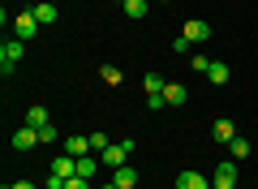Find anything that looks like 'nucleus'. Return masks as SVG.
<instances>
[{
    "mask_svg": "<svg viewBox=\"0 0 258 189\" xmlns=\"http://www.w3.org/2000/svg\"><path fill=\"white\" fill-rule=\"evenodd\" d=\"M112 180H116L120 189H134V185H138V172H134V168L125 163V168H116V172H112Z\"/></svg>",
    "mask_w": 258,
    "mask_h": 189,
    "instance_id": "f8f14e48",
    "label": "nucleus"
},
{
    "mask_svg": "<svg viewBox=\"0 0 258 189\" xmlns=\"http://www.w3.org/2000/svg\"><path fill=\"white\" fill-rule=\"evenodd\" d=\"M120 5H125V0H120Z\"/></svg>",
    "mask_w": 258,
    "mask_h": 189,
    "instance_id": "cd10ccee",
    "label": "nucleus"
},
{
    "mask_svg": "<svg viewBox=\"0 0 258 189\" xmlns=\"http://www.w3.org/2000/svg\"><path fill=\"white\" fill-rule=\"evenodd\" d=\"M39 35V22H35V13H18V22H13V39H35Z\"/></svg>",
    "mask_w": 258,
    "mask_h": 189,
    "instance_id": "20e7f679",
    "label": "nucleus"
},
{
    "mask_svg": "<svg viewBox=\"0 0 258 189\" xmlns=\"http://www.w3.org/2000/svg\"><path fill=\"white\" fill-rule=\"evenodd\" d=\"M176 189H211V180H207L203 172H181V176H176Z\"/></svg>",
    "mask_w": 258,
    "mask_h": 189,
    "instance_id": "1a4fd4ad",
    "label": "nucleus"
},
{
    "mask_svg": "<svg viewBox=\"0 0 258 189\" xmlns=\"http://www.w3.org/2000/svg\"><path fill=\"white\" fill-rule=\"evenodd\" d=\"M120 9H125V18H147V0H125V5H120Z\"/></svg>",
    "mask_w": 258,
    "mask_h": 189,
    "instance_id": "f3484780",
    "label": "nucleus"
},
{
    "mask_svg": "<svg viewBox=\"0 0 258 189\" xmlns=\"http://www.w3.org/2000/svg\"><path fill=\"white\" fill-rule=\"evenodd\" d=\"M64 189H91V180H86V176H69V180H64Z\"/></svg>",
    "mask_w": 258,
    "mask_h": 189,
    "instance_id": "412c9836",
    "label": "nucleus"
},
{
    "mask_svg": "<svg viewBox=\"0 0 258 189\" xmlns=\"http://www.w3.org/2000/svg\"><path fill=\"white\" fill-rule=\"evenodd\" d=\"M103 146H112V142H108V134H99V129H95V134H91V155H99Z\"/></svg>",
    "mask_w": 258,
    "mask_h": 189,
    "instance_id": "aec40b11",
    "label": "nucleus"
},
{
    "mask_svg": "<svg viewBox=\"0 0 258 189\" xmlns=\"http://www.w3.org/2000/svg\"><path fill=\"white\" fill-rule=\"evenodd\" d=\"M13 189H39V185H35V180H18V185H13Z\"/></svg>",
    "mask_w": 258,
    "mask_h": 189,
    "instance_id": "a878e982",
    "label": "nucleus"
},
{
    "mask_svg": "<svg viewBox=\"0 0 258 189\" xmlns=\"http://www.w3.org/2000/svg\"><path fill=\"white\" fill-rule=\"evenodd\" d=\"M95 172H99V155H82V159H78V176H86V180H91Z\"/></svg>",
    "mask_w": 258,
    "mask_h": 189,
    "instance_id": "4468645a",
    "label": "nucleus"
},
{
    "mask_svg": "<svg viewBox=\"0 0 258 189\" xmlns=\"http://www.w3.org/2000/svg\"><path fill=\"white\" fill-rule=\"evenodd\" d=\"M172 52H176V56H181V52H189V39H185V35H176V39H172Z\"/></svg>",
    "mask_w": 258,
    "mask_h": 189,
    "instance_id": "5701e85b",
    "label": "nucleus"
},
{
    "mask_svg": "<svg viewBox=\"0 0 258 189\" xmlns=\"http://www.w3.org/2000/svg\"><path fill=\"white\" fill-rule=\"evenodd\" d=\"M228 151H232V159H245V155H249V138H232V142H228Z\"/></svg>",
    "mask_w": 258,
    "mask_h": 189,
    "instance_id": "a211bd4d",
    "label": "nucleus"
},
{
    "mask_svg": "<svg viewBox=\"0 0 258 189\" xmlns=\"http://www.w3.org/2000/svg\"><path fill=\"white\" fill-rule=\"evenodd\" d=\"M99 78L108 82V86H120V78H125V73H120L116 65H103V69H99Z\"/></svg>",
    "mask_w": 258,
    "mask_h": 189,
    "instance_id": "6ab92c4d",
    "label": "nucleus"
},
{
    "mask_svg": "<svg viewBox=\"0 0 258 189\" xmlns=\"http://www.w3.org/2000/svg\"><path fill=\"white\" fill-rule=\"evenodd\" d=\"M211 189H237V163H215V180H211Z\"/></svg>",
    "mask_w": 258,
    "mask_h": 189,
    "instance_id": "f03ea898",
    "label": "nucleus"
},
{
    "mask_svg": "<svg viewBox=\"0 0 258 189\" xmlns=\"http://www.w3.org/2000/svg\"><path fill=\"white\" fill-rule=\"evenodd\" d=\"M189 65H194V69H198V73H207V69H211V56H194Z\"/></svg>",
    "mask_w": 258,
    "mask_h": 189,
    "instance_id": "4be33fe9",
    "label": "nucleus"
},
{
    "mask_svg": "<svg viewBox=\"0 0 258 189\" xmlns=\"http://www.w3.org/2000/svg\"><path fill=\"white\" fill-rule=\"evenodd\" d=\"M164 86L168 82L159 78V73H147V78H142V90H147V95H164Z\"/></svg>",
    "mask_w": 258,
    "mask_h": 189,
    "instance_id": "dca6fc26",
    "label": "nucleus"
},
{
    "mask_svg": "<svg viewBox=\"0 0 258 189\" xmlns=\"http://www.w3.org/2000/svg\"><path fill=\"white\" fill-rule=\"evenodd\" d=\"M103 189H120V185H116V180H108V185H103Z\"/></svg>",
    "mask_w": 258,
    "mask_h": 189,
    "instance_id": "bb28decb",
    "label": "nucleus"
},
{
    "mask_svg": "<svg viewBox=\"0 0 258 189\" xmlns=\"http://www.w3.org/2000/svg\"><path fill=\"white\" fill-rule=\"evenodd\" d=\"M9 146H13V151H35V146H39V129H13V138H9Z\"/></svg>",
    "mask_w": 258,
    "mask_h": 189,
    "instance_id": "7ed1b4c3",
    "label": "nucleus"
},
{
    "mask_svg": "<svg viewBox=\"0 0 258 189\" xmlns=\"http://www.w3.org/2000/svg\"><path fill=\"white\" fill-rule=\"evenodd\" d=\"M185 99H189V95H185V86H176V82H168V86H164V103H172V108H181Z\"/></svg>",
    "mask_w": 258,
    "mask_h": 189,
    "instance_id": "ddd939ff",
    "label": "nucleus"
},
{
    "mask_svg": "<svg viewBox=\"0 0 258 189\" xmlns=\"http://www.w3.org/2000/svg\"><path fill=\"white\" fill-rule=\"evenodd\" d=\"M64 155H74V159L91 155V134H69L64 138Z\"/></svg>",
    "mask_w": 258,
    "mask_h": 189,
    "instance_id": "423d86ee",
    "label": "nucleus"
},
{
    "mask_svg": "<svg viewBox=\"0 0 258 189\" xmlns=\"http://www.w3.org/2000/svg\"><path fill=\"white\" fill-rule=\"evenodd\" d=\"M22 52H26V39H5V43H0V73H5V78L18 69Z\"/></svg>",
    "mask_w": 258,
    "mask_h": 189,
    "instance_id": "f257e3e1",
    "label": "nucleus"
},
{
    "mask_svg": "<svg viewBox=\"0 0 258 189\" xmlns=\"http://www.w3.org/2000/svg\"><path fill=\"white\" fill-rule=\"evenodd\" d=\"M30 13H35V22H39V26H52V22L60 18V13H56V5H52V0H39V5H35V9H30Z\"/></svg>",
    "mask_w": 258,
    "mask_h": 189,
    "instance_id": "6e6552de",
    "label": "nucleus"
},
{
    "mask_svg": "<svg viewBox=\"0 0 258 189\" xmlns=\"http://www.w3.org/2000/svg\"><path fill=\"white\" fill-rule=\"evenodd\" d=\"M26 125H30V129H43V125H47V108H43V103H35V108L26 112Z\"/></svg>",
    "mask_w": 258,
    "mask_h": 189,
    "instance_id": "2eb2a0df",
    "label": "nucleus"
},
{
    "mask_svg": "<svg viewBox=\"0 0 258 189\" xmlns=\"http://www.w3.org/2000/svg\"><path fill=\"white\" fill-rule=\"evenodd\" d=\"M185 39H189V43H203V39H211V26H207L203 18H189L185 22V30H181Z\"/></svg>",
    "mask_w": 258,
    "mask_h": 189,
    "instance_id": "0eeeda50",
    "label": "nucleus"
},
{
    "mask_svg": "<svg viewBox=\"0 0 258 189\" xmlns=\"http://www.w3.org/2000/svg\"><path fill=\"white\" fill-rule=\"evenodd\" d=\"M47 189H64V176H56V172H47V180H43Z\"/></svg>",
    "mask_w": 258,
    "mask_h": 189,
    "instance_id": "393cba45",
    "label": "nucleus"
},
{
    "mask_svg": "<svg viewBox=\"0 0 258 189\" xmlns=\"http://www.w3.org/2000/svg\"><path fill=\"white\" fill-rule=\"evenodd\" d=\"M164 108V95H147V112H159Z\"/></svg>",
    "mask_w": 258,
    "mask_h": 189,
    "instance_id": "b1692460",
    "label": "nucleus"
},
{
    "mask_svg": "<svg viewBox=\"0 0 258 189\" xmlns=\"http://www.w3.org/2000/svg\"><path fill=\"white\" fill-rule=\"evenodd\" d=\"M232 78V69L224 60H211V69H207V82H211V86H224V82Z\"/></svg>",
    "mask_w": 258,
    "mask_h": 189,
    "instance_id": "9b49d317",
    "label": "nucleus"
},
{
    "mask_svg": "<svg viewBox=\"0 0 258 189\" xmlns=\"http://www.w3.org/2000/svg\"><path fill=\"white\" fill-rule=\"evenodd\" d=\"M125 159H129V151H125L120 142H112V146H103V151H99V163H108L112 172H116V168H125Z\"/></svg>",
    "mask_w": 258,
    "mask_h": 189,
    "instance_id": "39448f33",
    "label": "nucleus"
},
{
    "mask_svg": "<svg viewBox=\"0 0 258 189\" xmlns=\"http://www.w3.org/2000/svg\"><path fill=\"white\" fill-rule=\"evenodd\" d=\"M211 138H215V142H232V138H237V125H232L228 116H220V120L211 125Z\"/></svg>",
    "mask_w": 258,
    "mask_h": 189,
    "instance_id": "9d476101",
    "label": "nucleus"
}]
</instances>
